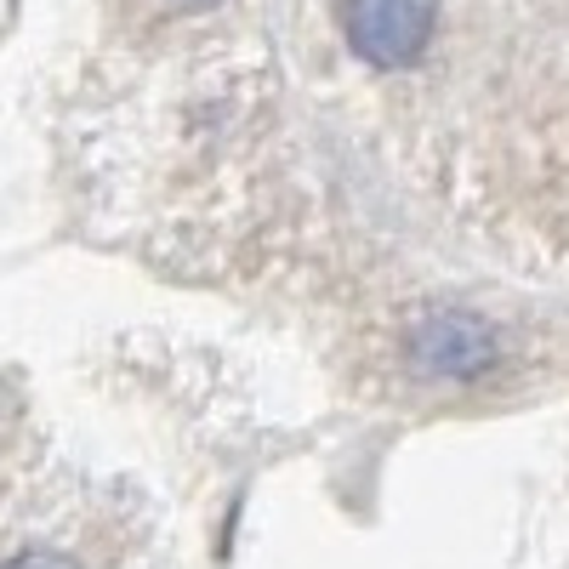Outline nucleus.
I'll use <instances>...</instances> for the list:
<instances>
[{
	"label": "nucleus",
	"instance_id": "obj_1",
	"mask_svg": "<svg viewBox=\"0 0 569 569\" xmlns=\"http://www.w3.org/2000/svg\"><path fill=\"white\" fill-rule=\"evenodd\" d=\"M439 23L433 0H348L342 7V29L353 40V52L376 69H405L427 52Z\"/></svg>",
	"mask_w": 569,
	"mask_h": 569
},
{
	"label": "nucleus",
	"instance_id": "obj_2",
	"mask_svg": "<svg viewBox=\"0 0 569 569\" xmlns=\"http://www.w3.org/2000/svg\"><path fill=\"white\" fill-rule=\"evenodd\" d=\"M416 353L427 359V370H445V376L485 370L490 365V330L467 313H433L416 330Z\"/></svg>",
	"mask_w": 569,
	"mask_h": 569
},
{
	"label": "nucleus",
	"instance_id": "obj_3",
	"mask_svg": "<svg viewBox=\"0 0 569 569\" xmlns=\"http://www.w3.org/2000/svg\"><path fill=\"white\" fill-rule=\"evenodd\" d=\"M7 569H74L63 552H23V558H12Z\"/></svg>",
	"mask_w": 569,
	"mask_h": 569
}]
</instances>
